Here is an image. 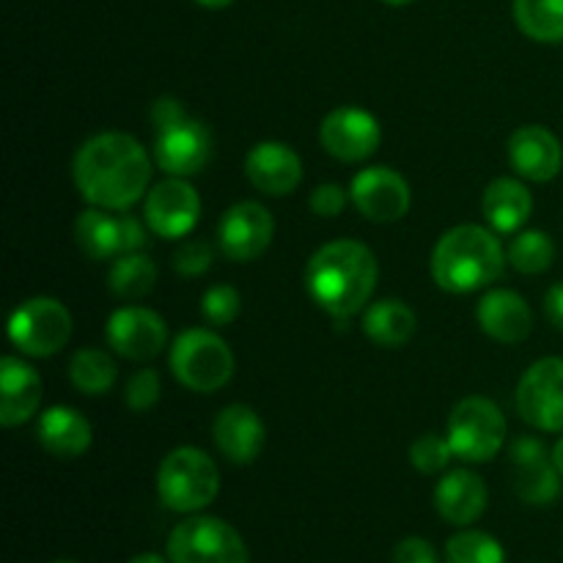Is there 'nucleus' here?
Returning <instances> with one entry per match:
<instances>
[{
	"instance_id": "5701e85b",
	"label": "nucleus",
	"mask_w": 563,
	"mask_h": 563,
	"mask_svg": "<svg viewBox=\"0 0 563 563\" xmlns=\"http://www.w3.org/2000/svg\"><path fill=\"white\" fill-rule=\"evenodd\" d=\"M38 443L58 460H75L91 449V423L75 407L55 405L42 412L36 423Z\"/></svg>"
},
{
	"instance_id": "72a5a7b5",
	"label": "nucleus",
	"mask_w": 563,
	"mask_h": 563,
	"mask_svg": "<svg viewBox=\"0 0 563 563\" xmlns=\"http://www.w3.org/2000/svg\"><path fill=\"white\" fill-rule=\"evenodd\" d=\"M159 374L154 368H141L137 374H132L130 383H126L124 401L132 412H148L159 401Z\"/></svg>"
},
{
	"instance_id": "7c9ffc66",
	"label": "nucleus",
	"mask_w": 563,
	"mask_h": 563,
	"mask_svg": "<svg viewBox=\"0 0 563 563\" xmlns=\"http://www.w3.org/2000/svg\"><path fill=\"white\" fill-rule=\"evenodd\" d=\"M445 563H506V553L489 533L462 531L445 544Z\"/></svg>"
},
{
	"instance_id": "cd10ccee",
	"label": "nucleus",
	"mask_w": 563,
	"mask_h": 563,
	"mask_svg": "<svg viewBox=\"0 0 563 563\" xmlns=\"http://www.w3.org/2000/svg\"><path fill=\"white\" fill-rule=\"evenodd\" d=\"M119 368L115 361L104 350L97 346H86L77 350L69 361V379L80 394L86 396H102L113 388Z\"/></svg>"
},
{
	"instance_id": "ddd939ff",
	"label": "nucleus",
	"mask_w": 563,
	"mask_h": 563,
	"mask_svg": "<svg viewBox=\"0 0 563 563\" xmlns=\"http://www.w3.org/2000/svg\"><path fill=\"white\" fill-rule=\"evenodd\" d=\"M143 214H146V223L154 234L163 236V240H179L198 225L201 198L190 181L168 176L146 192Z\"/></svg>"
},
{
	"instance_id": "393cba45",
	"label": "nucleus",
	"mask_w": 563,
	"mask_h": 563,
	"mask_svg": "<svg viewBox=\"0 0 563 563\" xmlns=\"http://www.w3.org/2000/svg\"><path fill=\"white\" fill-rule=\"evenodd\" d=\"M418 317L407 302L379 300L363 313V333L368 341L385 350H399L416 335Z\"/></svg>"
},
{
	"instance_id": "dca6fc26",
	"label": "nucleus",
	"mask_w": 563,
	"mask_h": 563,
	"mask_svg": "<svg viewBox=\"0 0 563 563\" xmlns=\"http://www.w3.org/2000/svg\"><path fill=\"white\" fill-rule=\"evenodd\" d=\"M275 234L273 214L256 201H240L225 209L218 223L220 251L231 262H253L269 247Z\"/></svg>"
},
{
	"instance_id": "9d476101",
	"label": "nucleus",
	"mask_w": 563,
	"mask_h": 563,
	"mask_svg": "<svg viewBox=\"0 0 563 563\" xmlns=\"http://www.w3.org/2000/svg\"><path fill=\"white\" fill-rule=\"evenodd\" d=\"M104 339L115 355L146 363L168 346V324L157 311L143 306L115 308L104 324Z\"/></svg>"
},
{
	"instance_id": "e433bc0d",
	"label": "nucleus",
	"mask_w": 563,
	"mask_h": 563,
	"mask_svg": "<svg viewBox=\"0 0 563 563\" xmlns=\"http://www.w3.org/2000/svg\"><path fill=\"white\" fill-rule=\"evenodd\" d=\"M394 563H438V553L427 539L407 537L405 542L396 544Z\"/></svg>"
},
{
	"instance_id": "ea45409f",
	"label": "nucleus",
	"mask_w": 563,
	"mask_h": 563,
	"mask_svg": "<svg viewBox=\"0 0 563 563\" xmlns=\"http://www.w3.org/2000/svg\"><path fill=\"white\" fill-rule=\"evenodd\" d=\"M544 313H548V319L555 328L563 330V280L550 286L548 297H544Z\"/></svg>"
},
{
	"instance_id": "a19ab883",
	"label": "nucleus",
	"mask_w": 563,
	"mask_h": 563,
	"mask_svg": "<svg viewBox=\"0 0 563 563\" xmlns=\"http://www.w3.org/2000/svg\"><path fill=\"white\" fill-rule=\"evenodd\" d=\"M130 563H170V561H165L163 555H157V553H141V555H135Z\"/></svg>"
},
{
	"instance_id": "39448f33",
	"label": "nucleus",
	"mask_w": 563,
	"mask_h": 563,
	"mask_svg": "<svg viewBox=\"0 0 563 563\" xmlns=\"http://www.w3.org/2000/svg\"><path fill=\"white\" fill-rule=\"evenodd\" d=\"M170 372L196 394H214L234 377V352L207 328L181 330L170 344Z\"/></svg>"
},
{
	"instance_id": "f257e3e1",
	"label": "nucleus",
	"mask_w": 563,
	"mask_h": 563,
	"mask_svg": "<svg viewBox=\"0 0 563 563\" xmlns=\"http://www.w3.org/2000/svg\"><path fill=\"white\" fill-rule=\"evenodd\" d=\"M71 179L91 207L124 212L152 190V157L126 132H99L75 152Z\"/></svg>"
},
{
	"instance_id": "20e7f679",
	"label": "nucleus",
	"mask_w": 563,
	"mask_h": 563,
	"mask_svg": "<svg viewBox=\"0 0 563 563\" xmlns=\"http://www.w3.org/2000/svg\"><path fill=\"white\" fill-rule=\"evenodd\" d=\"M220 471L212 456L192 445L174 449L157 471V495L165 509L192 515L218 498Z\"/></svg>"
},
{
	"instance_id": "c03bdc74",
	"label": "nucleus",
	"mask_w": 563,
	"mask_h": 563,
	"mask_svg": "<svg viewBox=\"0 0 563 563\" xmlns=\"http://www.w3.org/2000/svg\"><path fill=\"white\" fill-rule=\"evenodd\" d=\"M379 3H385V5H407V3H412V0H379Z\"/></svg>"
},
{
	"instance_id": "6e6552de",
	"label": "nucleus",
	"mask_w": 563,
	"mask_h": 563,
	"mask_svg": "<svg viewBox=\"0 0 563 563\" xmlns=\"http://www.w3.org/2000/svg\"><path fill=\"white\" fill-rule=\"evenodd\" d=\"M9 339L22 355L53 357L71 339V313L55 297H31L9 319Z\"/></svg>"
},
{
	"instance_id": "f8f14e48",
	"label": "nucleus",
	"mask_w": 563,
	"mask_h": 563,
	"mask_svg": "<svg viewBox=\"0 0 563 563\" xmlns=\"http://www.w3.org/2000/svg\"><path fill=\"white\" fill-rule=\"evenodd\" d=\"M352 203L357 212L374 223H396L410 212V185L405 176L385 165H372V168L357 170L350 185Z\"/></svg>"
},
{
	"instance_id": "f3484780",
	"label": "nucleus",
	"mask_w": 563,
	"mask_h": 563,
	"mask_svg": "<svg viewBox=\"0 0 563 563\" xmlns=\"http://www.w3.org/2000/svg\"><path fill=\"white\" fill-rule=\"evenodd\" d=\"M506 152H509L511 168L522 179L537 181V185L553 181L563 168L561 141L542 124H526L511 132Z\"/></svg>"
},
{
	"instance_id": "f704fd0d",
	"label": "nucleus",
	"mask_w": 563,
	"mask_h": 563,
	"mask_svg": "<svg viewBox=\"0 0 563 563\" xmlns=\"http://www.w3.org/2000/svg\"><path fill=\"white\" fill-rule=\"evenodd\" d=\"M214 262V251L207 240H187L176 247L174 253V269L185 278H198L207 273Z\"/></svg>"
},
{
	"instance_id": "4468645a",
	"label": "nucleus",
	"mask_w": 563,
	"mask_h": 563,
	"mask_svg": "<svg viewBox=\"0 0 563 563\" xmlns=\"http://www.w3.org/2000/svg\"><path fill=\"white\" fill-rule=\"evenodd\" d=\"M509 462L517 498L531 506H548L559 500L563 476L542 440L517 438L509 449Z\"/></svg>"
},
{
	"instance_id": "c756f323",
	"label": "nucleus",
	"mask_w": 563,
	"mask_h": 563,
	"mask_svg": "<svg viewBox=\"0 0 563 563\" xmlns=\"http://www.w3.org/2000/svg\"><path fill=\"white\" fill-rule=\"evenodd\" d=\"M506 256H509L511 267L522 275L548 273L555 262V242L544 231L522 229L511 236Z\"/></svg>"
},
{
	"instance_id": "4be33fe9",
	"label": "nucleus",
	"mask_w": 563,
	"mask_h": 563,
	"mask_svg": "<svg viewBox=\"0 0 563 563\" xmlns=\"http://www.w3.org/2000/svg\"><path fill=\"white\" fill-rule=\"evenodd\" d=\"M487 484L473 471H451L434 487V509L451 526H471L487 509Z\"/></svg>"
},
{
	"instance_id": "9b49d317",
	"label": "nucleus",
	"mask_w": 563,
	"mask_h": 563,
	"mask_svg": "<svg viewBox=\"0 0 563 563\" xmlns=\"http://www.w3.org/2000/svg\"><path fill=\"white\" fill-rule=\"evenodd\" d=\"M319 141L324 152L333 154L341 163H363L379 148L383 130H379L377 115L355 104H344L324 115L319 126Z\"/></svg>"
},
{
	"instance_id": "aec40b11",
	"label": "nucleus",
	"mask_w": 563,
	"mask_h": 563,
	"mask_svg": "<svg viewBox=\"0 0 563 563\" xmlns=\"http://www.w3.org/2000/svg\"><path fill=\"white\" fill-rule=\"evenodd\" d=\"M476 319L484 333L500 344H520L533 330L531 306L511 289H489L478 300Z\"/></svg>"
},
{
	"instance_id": "a211bd4d",
	"label": "nucleus",
	"mask_w": 563,
	"mask_h": 563,
	"mask_svg": "<svg viewBox=\"0 0 563 563\" xmlns=\"http://www.w3.org/2000/svg\"><path fill=\"white\" fill-rule=\"evenodd\" d=\"M212 438L220 454L234 465H251L267 443V429L253 407L229 405L212 423Z\"/></svg>"
},
{
	"instance_id": "412c9836",
	"label": "nucleus",
	"mask_w": 563,
	"mask_h": 563,
	"mask_svg": "<svg viewBox=\"0 0 563 563\" xmlns=\"http://www.w3.org/2000/svg\"><path fill=\"white\" fill-rule=\"evenodd\" d=\"M42 405V377L20 357L5 355L0 361V423L20 427L31 421Z\"/></svg>"
},
{
	"instance_id": "a878e982",
	"label": "nucleus",
	"mask_w": 563,
	"mask_h": 563,
	"mask_svg": "<svg viewBox=\"0 0 563 563\" xmlns=\"http://www.w3.org/2000/svg\"><path fill=\"white\" fill-rule=\"evenodd\" d=\"M75 240L93 262L121 256V220L113 218L110 209H86L75 220Z\"/></svg>"
},
{
	"instance_id": "473e14b6",
	"label": "nucleus",
	"mask_w": 563,
	"mask_h": 563,
	"mask_svg": "<svg viewBox=\"0 0 563 563\" xmlns=\"http://www.w3.org/2000/svg\"><path fill=\"white\" fill-rule=\"evenodd\" d=\"M242 311V297L234 286L218 284L212 289L203 291L201 297V313L209 324L214 328H225V324L234 322Z\"/></svg>"
},
{
	"instance_id": "79ce46f5",
	"label": "nucleus",
	"mask_w": 563,
	"mask_h": 563,
	"mask_svg": "<svg viewBox=\"0 0 563 563\" xmlns=\"http://www.w3.org/2000/svg\"><path fill=\"white\" fill-rule=\"evenodd\" d=\"M198 5H203V9H225V5H231L234 0H196Z\"/></svg>"
},
{
	"instance_id": "423d86ee",
	"label": "nucleus",
	"mask_w": 563,
	"mask_h": 563,
	"mask_svg": "<svg viewBox=\"0 0 563 563\" xmlns=\"http://www.w3.org/2000/svg\"><path fill=\"white\" fill-rule=\"evenodd\" d=\"M445 438L460 460L489 462L506 443V416L487 396H467L451 410Z\"/></svg>"
},
{
	"instance_id": "bb28decb",
	"label": "nucleus",
	"mask_w": 563,
	"mask_h": 563,
	"mask_svg": "<svg viewBox=\"0 0 563 563\" xmlns=\"http://www.w3.org/2000/svg\"><path fill=\"white\" fill-rule=\"evenodd\" d=\"M157 284V264L146 253H121L110 264L108 289L119 300H143Z\"/></svg>"
},
{
	"instance_id": "4c0bfd02",
	"label": "nucleus",
	"mask_w": 563,
	"mask_h": 563,
	"mask_svg": "<svg viewBox=\"0 0 563 563\" xmlns=\"http://www.w3.org/2000/svg\"><path fill=\"white\" fill-rule=\"evenodd\" d=\"M181 121H187V110H185V104H181L176 97H159L157 102L152 104L154 132L168 130V126L181 124Z\"/></svg>"
},
{
	"instance_id": "a18cd8bd",
	"label": "nucleus",
	"mask_w": 563,
	"mask_h": 563,
	"mask_svg": "<svg viewBox=\"0 0 563 563\" xmlns=\"http://www.w3.org/2000/svg\"><path fill=\"white\" fill-rule=\"evenodd\" d=\"M53 563H77V561H66V559H60V561H53Z\"/></svg>"
},
{
	"instance_id": "58836bf2",
	"label": "nucleus",
	"mask_w": 563,
	"mask_h": 563,
	"mask_svg": "<svg viewBox=\"0 0 563 563\" xmlns=\"http://www.w3.org/2000/svg\"><path fill=\"white\" fill-rule=\"evenodd\" d=\"M121 220V253H135L146 245V229L137 218H130L124 214Z\"/></svg>"
},
{
	"instance_id": "b1692460",
	"label": "nucleus",
	"mask_w": 563,
	"mask_h": 563,
	"mask_svg": "<svg viewBox=\"0 0 563 563\" xmlns=\"http://www.w3.org/2000/svg\"><path fill=\"white\" fill-rule=\"evenodd\" d=\"M482 209L484 220L495 234H517L533 212L531 190L520 179L500 176V179L489 181V187L484 190Z\"/></svg>"
},
{
	"instance_id": "c9c22d12",
	"label": "nucleus",
	"mask_w": 563,
	"mask_h": 563,
	"mask_svg": "<svg viewBox=\"0 0 563 563\" xmlns=\"http://www.w3.org/2000/svg\"><path fill=\"white\" fill-rule=\"evenodd\" d=\"M346 207V190L344 187L333 185H319L317 190L311 192V209L319 214V218H339Z\"/></svg>"
},
{
	"instance_id": "1a4fd4ad",
	"label": "nucleus",
	"mask_w": 563,
	"mask_h": 563,
	"mask_svg": "<svg viewBox=\"0 0 563 563\" xmlns=\"http://www.w3.org/2000/svg\"><path fill=\"white\" fill-rule=\"evenodd\" d=\"M517 412L539 432H563V357H542L517 385Z\"/></svg>"
},
{
	"instance_id": "2eb2a0df",
	"label": "nucleus",
	"mask_w": 563,
	"mask_h": 563,
	"mask_svg": "<svg viewBox=\"0 0 563 563\" xmlns=\"http://www.w3.org/2000/svg\"><path fill=\"white\" fill-rule=\"evenodd\" d=\"M212 132L201 121H181V124L157 130L154 135V163L163 174L187 176L201 174L212 159Z\"/></svg>"
},
{
	"instance_id": "0eeeda50",
	"label": "nucleus",
	"mask_w": 563,
	"mask_h": 563,
	"mask_svg": "<svg viewBox=\"0 0 563 563\" xmlns=\"http://www.w3.org/2000/svg\"><path fill=\"white\" fill-rule=\"evenodd\" d=\"M170 563H251L245 539L220 517H190L168 537Z\"/></svg>"
},
{
	"instance_id": "f03ea898",
	"label": "nucleus",
	"mask_w": 563,
	"mask_h": 563,
	"mask_svg": "<svg viewBox=\"0 0 563 563\" xmlns=\"http://www.w3.org/2000/svg\"><path fill=\"white\" fill-rule=\"evenodd\" d=\"M377 278V256L357 240L328 242L306 267L308 295L335 322H346L368 306Z\"/></svg>"
},
{
	"instance_id": "c85d7f7f",
	"label": "nucleus",
	"mask_w": 563,
	"mask_h": 563,
	"mask_svg": "<svg viewBox=\"0 0 563 563\" xmlns=\"http://www.w3.org/2000/svg\"><path fill=\"white\" fill-rule=\"evenodd\" d=\"M515 20L533 42H563V0H515Z\"/></svg>"
},
{
	"instance_id": "7ed1b4c3",
	"label": "nucleus",
	"mask_w": 563,
	"mask_h": 563,
	"mask_svg": "<svg viewBox=\"0 0 563 563\" xmlns=\"http://www.w3.org/2000/svg\"><path fill=\"white\" fill-rule=\"evenodd\" d=\"M506 251L495 231L484 225L465 223L445 231L432 251V278L449 295L493 286L504 275Z\"/></svg>"
},
{
	"instance_id": "37998d69",
	"label": "nucleus",
	"mask_w": 563,
	"mask_h": 563,
	"mask_svg": "<svg viewBox=\"0 0 563 563\" xmlns=\"http://www.w3.org/2000/svg\"><path fill=\"white\" fill-rule=\"evenodd\" d=\"M553 462H555V467H559L561 476H563V438L559 440V443H555V449H553Z\"/></svg>"
},
{
	"instance_id": "6ab92c4d",
	"label": "nucleus",
	"mask_w": 563,
	"mask_h": 563,
	"mask_svg": "<svg viewBox=\"0 0 563 563\" xmlns=\"http://www.w3.org/2000/svg\"><path fill=\"white\" fill-rule=\"evenodd\" d=\"M245 174L258 192L267 196H289L302 181V163L297 152L286 143L264 141L247 152Z\"/></svg>"
},
{
	"instance_id": "2f4dec72",
	"label": "nucleus",
	"mask_w": 563,
	"mask_h": 563,
	"mask_svg": "<svg viewBox=\"0 0 563 563\" xmlns=\"http://www.w3.org/2000/svg\"><path fill=\"white\" fill-rule=\"evenodd\" d=\"M454 449H451L449 438H440V434H423L416 443L410 445V462L416 471L427 473V476H434V473L445 471L449 462L454 460Z\"/></svg>"
}]
</instances>
